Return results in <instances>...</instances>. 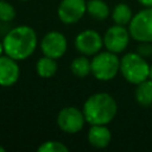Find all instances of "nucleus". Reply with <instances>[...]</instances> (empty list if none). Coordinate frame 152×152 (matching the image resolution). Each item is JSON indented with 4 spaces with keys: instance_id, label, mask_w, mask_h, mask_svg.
I'll return each mask as SVG.
<instances>
[{
    "instance_id": "6",
    "label": "nucleus",
    "mask_w": 152,
    "mask_h": 152,
    "mask_svg": "<svg viewBox=\"0 0 152 152\" xmlns=\"http://www.w3.org/2000/svg\"><path fill=\"white\" fill-rule=\"evenodd\" d=\"M86 116L83 114V110L69 106L64 107L59 110L57 114V125L61 128V131L69 133V134H75L80 132L86 124Z\"/></svg>"
},
{
    "instance_id": "9",
    "label": "nucleus",
    "mask_w": 152,
    "mask_h": 152,
    "mask_svg": "<svg viewBox=\"0 0 152 152\" xmlns=\"http://www.w3.org/2000/svg\"><path fill=\"white\" fill-rule=\"evenodd\" d=\"M68 49L65 36L58 31H50L40 40V50L44 56L58 59L64 56Z\"/></svg>"
},
{
    "instance_id": "20",
    "label": "nucleus",
    "mask_w": 152,
    "mask_h": 152,
    "mask_svg": "<svg viewBox=\"0 0 152 152\" xmlns=\"http://www.w3.org/2000/svg\"><path fill=\"white\" fill-rule=\"evenodd\" d=\"M140 56L142 57H147V56H152V44L148 42H141L139 44V46L137 48V51Z\"/></svg>"
},
{
    "instance_id": "21",
    "label": "nucleus",
    "mask_w": 152,
    "mask_h": 152,
    "mask_svg": "<svg viewBox=\"0 0 152 152\" xmlns=\"http://www.w3.org/2000/svg\"><path fill=\"white\" fill-rule=\"evenodd\" d=\"M138 2L144 7H152V0H138Z\"/></svg>"
},
{
    "instance_id": "4",
    "label": "nucleus",
    "mask_w": 152,
    "mask_h": 152,
    "mask_svg": "<svg viewBox=\"0 0 152 152\" xmlns=\"http://www.w3.org/2000/svg\"><path fill=\"white\" fill-rule=\"evenodd\" d=\"M120 71V58L112 51H100L91 58V74L99 81H110Z\"/></svg>"
},
{
    "instance_id": "22",
    "label": "nucleus",
    "mask_w": 152,
    "mask_h": 152,
    "mask_svg": "<svg viewBox=\"0 0 152 152\" xmlns=\"http://www.w3.org/2000/svg\"><path fill=\"white\" fill-rule=\"evenodd\" d=\"M5 53V50H4V45H2V42H0V57Z\"/></svg>"
},
{
    "instance_id": "16",
    "label": "nucleus",
    "mask_w": 152,
    "mask_h": 152,
    "mask_svg": "<svg viewBox=\"0 0 152 152\" xmlns=\"http://www.w3.org/2000/svg\"><path fill=\"white\" fill-rule=\"evenodd\" d=\"M87 13L96 20H104L109 15V7L103 0H88Z\"/></svg>"
},
{
    "instance_id": "25",
    "label": "nucleus",
    "mask_w": 152,
    "mask_h": 152,
    "mask_svg": "<svg viewBox=\"0 0 152 152\" xmlns=\"http://www.w3.org/2000/svg\"><path fill=\"white\" fill-rule=\"evenodd\" d=\"M20 1H27V0H20Z\"/></svg>"
},
{
    "instance_id": "1",
    "label": "nucleus",
    "mask_w": 152,
    "mask_h": 152,
    "mask_svg": "<svg viewBox=\"0 0 152 152\" xmlns=\"http://www.w3.org/2000/svg\"><path fill=\"white\" fill-rule=\"evenodd\" d=\"M36 31L28 25H19L10 30L2 39L5 55L19 61L28 58L37 48Z\"/></svg>"
},
{
    "instance_id": "17",
    "label": "nucleus",
    "mask_w": 152,
    "mask_h": 152,
    "mask_svg": "<svg viewBox=\"0 0 152 152\" xmlns=\"http://www.w3.org/2000/svg\"><path fill=\"white\" fill-rule=\"evenodd\" d=\"M132 18H133L132 10L127 4H124V2L118 4V5H115V7L112 11V19H113L114 24L126 26L131 23Z\"/></svg>"
},
{
    "instance_id": "15",
    "label": "nucleus",
    "mask_w": 152,
    "mask_h": 152,
    "mask_svg": "<svg viewBox=\"0 0 152 152\" xmlns=\"http://www.w3.org/2000/svg\"><path fill=\"white\" fill-rule=\"evenodd\" d=\"M70 70L74 76L84 78L89 74H91V59H89L86 55L78 56L72 59L70 64Z\"/></svg>"
},
{
    "instance_id": "13",
    "label": "nucleus",
    "mask_w": 152,
    "mask_h": 152,
    "mask_svg": "<svg viewBox=\"0 0 152 152\" xmlns=\"http://www.w3.org/2000/svg\"><path fill=\"white\" fill-rule=\"evenodd\" d=\"M134 99L137 103L141 107H151L152 106V80L147 78L135 87Z\"/></svg>"
},
{
    "instance_id": "3",
    "label": "nucleus",
    "mask_w": 152,
    "mask_h": 152,
    "mask_svg": "<svg viewBox=\"0 0 152 152\" xmlns=\"http://www.w3.org/2000/svg\"><path fill=\"white\" fill-rule=\"evenodd\" d=\"M150 66L146 58L138 52H128L120 58V72L122 77L135 86L148 78Z\"/></svg>"
},
{
    "instance_id": "11",
    "label": "nucleus",
    "mask_w": 152,
    "mask_h": 152,
    "mask_svg": "<svg viewBox=\"0 0 152 152\" xmlns=\"http://www.w3.org/2000/svg\"><path fill=\"white\" fill-rule=\"evenodd\" d=\"M20 77V68L18 61L2 55L0 57V86L1 87H12L14 86Z\"/></svg>"
},
{
    "instance_id": "18",
    "label": "nucleus",
    "mask_w": 152,
    "mask_h": 152,
    "mask_svg": "<svg viewBox=\"0 0 152 152\" xmlns=\"http://www.w3.org/2000/svg\"><path fill=\"white\" fill-rule=\"evenodd\" d=\"M37 151L39 152H68L69 147L58 140H46L38 146Z\"/></svg>"
},
{
    "instance_id": "24",
    "label": "nucleus",
    "mask_w": 152,
    "mask_h": 152,
    "mask_svg": "<svg viewBox=\"0 0 152 152\" xmlns=\"http://www.w3.org/2000/svg\"><path fill=\"white\" fill-rule=\"evenodd\" d=\"M0 152H5V147H2L1 145H0Z\"/></svg>"
},
{
    "instance_id": "12",
    "label": "nucleus",
    "mask_w": 152,
    "mask_h": 152,
    "mask_svg": "<svg viewBox=\"0 0 152 152\" xmlns=\"http://www.w3.org/2000/svg\"><path fill=\"white\" fill-rule=\"evenodd\" d=\"M112 140V132L107 125H90L88 141L95 148H104Z\"/></svg>"
},
{
    "instance_id": "19",
    "label": "nucleus",
    "mask_w": 152,
    "mask_h": 152,
    "mask_svg": "<svg viewBox=\"0 0 152 152\" xmlns=\"http://www.w3.org/2000/svg\"><path fill=\"white\" fill-rule=\"evenodd\" d=\"M15 18V10L12 4L0 0V21H12Z\"/></svg>"
},
{
    "instance_id": "8",
    "label": "nucleus",
    "mask_w": 152,
    "mask_h": 152,
    "mask_svg": "<svg viewBox=\"0 0 152 152\" xmlns=\"http://www.w3.org/2000/svg\"><path fill=\"white\" fill-rule=\"evenodd\" d=\"M76 50L86 56H94L101 51L103 48V37L95 30H84L81 31L75 38Z\"/></svg>"
},
{
    "instance_id": "2",
    "label": "nucleus",
    "mask_w": 152,
    "mask_h": 152,
    "mask_svg": "<svg viewBox=\"0 0 152 152\" xmlns=\"http://www.w3.org/2000/svg\"><path fill=\"white\" fill-rule=\"evenodd\" d=\"M83 114L89 125H108L118 113V103L108 93H95L83 103Z\"/></svg>"
},
{
    "instance_id": "23",
    "label": "nucleus",
    "mask_w": 152,
    "mask_h": 152,
    "mask_svg": "<svg viewBox=\"0 0 152 152\" xmlns=\"http://www.w3.org/2000/svg\"><path fill=\"white\" fill-rule=\"evenodd\" d=\"M148 78L152 80V65L150 66V75H148Z\"/></svg>"
},
{
    "instance_id": "10",
    "label": "nucleus",
    "mask_w": 152,
    "mask_h": 152,
    "mask_svg": "<svg viewBox=\"0 0 152 152\" xmlns=\"http://www.w3.org/2000/svg\"><path fill=\"white\" fill-rule=\"evenodd\" d=\"M87 12L86 0H62L57 8V15L63 24L71 25L82 19Z\"/></svg>"
},
{
    "instance_id": "5",
    "label": "nucleus",
    "mask_w": 152,
    "mask_h": 152,
    "mask_svg": "<svg viewBox=\"0 0 152 152\" xmlns=\"http://www.w3.org/2000/svg\"><path fill=\"white\" fill-rule=\"evenodd\" d=\"M128 31L135 42L152 43V7H145L134 14L128 24Z\"/></svg>"
},
{
    "instance_id": "14",
    "label": "nucleus",
    "mask_w": 152,
    "mask_h": 152,
    "mask_svg": "<svg viewBox=\"0 0 152 152\" xmlns=\"http://www.w3.org/2000/svg\"><path fill=\"white\" fill-rule=\"evenodd\" d=\"M58 65L55 58L44 56L40 57L36 63V71L42 78H51L57 72Z\"/></svg>"
},
{
    "instance_id": "7",
    "label": "nucleus",
    "mask_w": 152,
    "mask_h": 152,
    "mask_svg": "<svg viewBox=\"0 0 152 152\" xmlns=\"http://www.w3.org/2000/svg\"><path fill=\"white\" fill-rule=\"evenodd\" d=\"M131 34L128 28L122 25L114 24L113 26L108 27L103 36V46L106 50L112 51L114 53H120L126 50L129 44Z\"/></svg>"
}]
</instances>
